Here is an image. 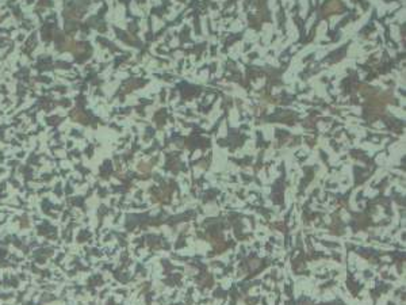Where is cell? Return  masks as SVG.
<instances>
[{
  "label": "cell",
  "mask_w": 406,
  "mask_h": 305,
  "mask_svg": "<svg viewBox=\"0 0 406 305\" xmlns=\"http://www.w3.org/2000/svg\"><path fill=\"white\" fill-rule=\"evenodd\" d=\"M0 19H2V18H0Z\"/></svg>",
  "instance_id": "obj_3"
},
{
  "label": "cell",
  "mask_w": 406,
  "mask_h": 305,
  "mask_svg": "<svg viewBox=\"0 0 406 305\" xmlns=\"http://www.w3.org/2000/svg\"><path fill=\"white\" fill-rule=\"evenodd\" d=\"M139 170H141V171H142V170L149 171V166H148V164H142V163H141V164H139Z\"/></svg>",
  "instance_id": "obj_2"
},
{
  "label": "cell",
  "mask_w": 406,
  "mask_h": 305,
  "mask_svg": "<svg viewBox=\"0 0 406 305\" xmlns=\"http://www.w3.org/2000/svg\"><path fill=\"white\" fill-rule=\"evenodd\" d=\"M71 118L73 119V121L80 122V123H87L88 122V117L79 109H75V110L71 111Z\"/></svg>",
  "instance_id": "obj_1"
}]
</instances>
